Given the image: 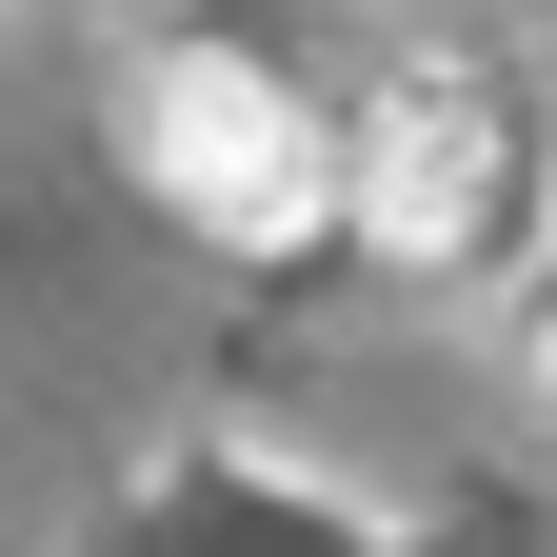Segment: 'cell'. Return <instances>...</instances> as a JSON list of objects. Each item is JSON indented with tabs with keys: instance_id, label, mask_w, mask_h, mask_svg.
<instances>
[{
	"instance_id": "obj_1",
	"label": "cell",
	"mask_w": 557,
	"mask_h": 557,
	"mask_svg": "<svg viewBox=\"0 0 557 557\" xmlns=\"http://www.w3.org/2000/svg\"><path fill=\"white\" fill-rule=\"evenodd\" d=\"M139 180H160L199 239L278 259V239L338 220V120L278 81V60H160V81H139Z\"/></svg>"
},
{
	"instance_id": "obj_2",
	"label": "cell",
	"mask_w": 557,
	"mask_h": 557,
	"mask_svg": "<svg viewBox=\"0 0 557 557\" xmlns=\"http://www.w3.org/2000/svg\"><path fill=\"white\" fill-rule=\"evenodd\" d=\"M338 220L379 259H478L498 239V100H478V60H398L338 139Z\"/></svg>"
}]
</instances>
